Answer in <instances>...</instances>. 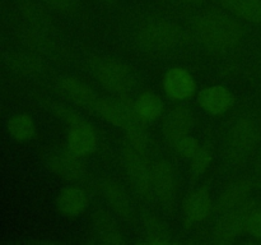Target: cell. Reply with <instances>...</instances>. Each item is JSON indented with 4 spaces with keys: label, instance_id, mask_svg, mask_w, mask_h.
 <instances>
[{
    "label": "cell",
    "instance_id": "obj_1",
    "mask_svg": "<svg viewBox=\"0 0 261 245\" xmlns=\"http://www.w3.org/2000/svg\"><path fill=\"white\" fill-rule=\"evenodd\" d=\"M199 40L212 51H227L241 41L244 30L239 20L227 13L206 12L195 19Z\"/></svg>",
    "mask_w": 261,
    "mask_h": 245
},
{
    "label": "cell",
    "instance_id": "obj_2",
    "mask_svg": "<svg viewBox=\"0 0 261 245\" xmlns=\"http://www.w3.org/2000/svg\"><path fill=\"white\" fill-rule=\"evenodd\" d=\"M181 28L167 19H149L143 23L137 33L138 41L149 51H166L181 41Z\"/></svg>",
    "mask_w": 261,
    "mask_h": 245
},
{
    "label": "cell",
    "instance_id": "obj_3",
    "mask_svg": "<svg viewBox=\"0 0 261 245\" xmlns=\"http://www.w3.org/2000/svg\"><path fill=\"white\" fill-rule=\"evenodd\" d=\"M91 66L97 81L114 94L126 96L134 88V76L125 64L112 59H96Z\"/></svg>",
    "mask_w": 261,
    "mask_h": 245
},
{
    "label": "cell",
    "instance_id": "obj_4",
    "mask_svg": "<svg viewBox=\"0 0 261 245\" xmlns=\"http://www.w3.org/2000/svg\"><path fill=\"white\" fill-rule=\"evenodd\" d=\"M124 162L129 180L137 193L144 198L153 195L152 165L148 162L145 153L127 144L124 150Z\"/></svg>",
    "mask_w": 261,
    "mask_h": 245
},
{
    "label": "cell",
    "instance_id": "obj_5",
    "mask_svg": "<svg viewBox=\"0 0 261 245\" xmlns=\"http://www.w3.org/2000/svg\"><path fill=\"white\" fill-rule=\"evenodd\" d=\"M254 206V202L247 201L241 206L222 213V217L217 222L213 234H212L213 242L229 244V242L234 241L237 237L241 236L242 232L246 231L247 216Z\"/></svg>",
    "mask_w": 261,
    "mask_h": 245
},
{
    "label": "cell",
    "instance_id": "obj_6",
    "mask_svg": "<svg viewBox=\"0 0 261 245\" xmlns=\"http://www.w3.org/2000/svg\"><path fill=\"white\" fill-rule=\"evenodd\" d=\"M260 127L251 117L236 120L227 134L229 152L236 157H242L251 152L260 142Z\"/></svg>",
    "mask_w": 261,
    "mask_h": 245
},
{
    "label": "cell",
    "instance_id": "obj_7",
    "mask_svg": "<svg viewBox=\"0 0 261 245\" xmlns=\"http://www.w3.org/2000/svg\"><path fill=\"white\" fill-rule=\"evenodd\" d=\"M178 189L177 174L168 161L158 160L152 163V190L163 203H171Z\"/></svg>",
    "mask_w": 261,
    "mask_h": 245
},
{
    "label": "cell",
    "instance_id": "obj_8",
    "mask_svg": "<svg viewBox=\"0 0 261 245\" xmlns=\"http://www.w3.org/2000/svg\"><path fill=\"white\" fill-rule=\"evenodd\" d=\"M97 145H98V137L96 130L86 120L81 117L69 125L68 150L70 152L83 157L93 153L97 150Z\"/></svg>",
    "mask_w": 261,
    "mask_h": 245
},
{
    "label": "cell",
    "instance_id": "obj_9",
    "mask_svg": "<svg viewBox=\"0 0 261 245\" xmlns=\"http://www.w3.org/2000/svg\"><path fill=\"white\" fill-rule=\"evenodd\" d=\"M163 89L170 99L188 100L196 91L195 79L186 69L172 68L163 77Z\"/></svg>",
    "mask_w": 261,
    "mask_h": 245
},
{
    "label": "cell",
    "instance_id": "obj_10",
    "mask_svg": "<svg viewBox=\"0 0 261 245\" xmlns=\"http://www.w3.org/2000/svg\"><path fill=\"white\" fill-rule=\"evenodd\" d=\"M194 124V117L188 107H173L166 116L163 122V133L165 137L173 145L190 133Z\"/></svg>",
    "mask_w": 261,
    "mask_h": 245
},
{
    "label": "cell",
    "instance_id": "obj_11",
    "mask_svg": "<svg viewBox=\"0 0 261 245\" xmlns=\"http://www.w3.org/2000/svg\"><path fill=\"white\" fill-rule=\"evenodd\" d=\"M252 191V183L247 178L239 179L224 188L216 204V211L224 213L249 201Z\"/></svg>",
    "mask_w": 261,
    "mask_h": 245
},
{
    "label": "cell",
    "instance_id": "obj_12",
    "mask_svg": "<svg viewBox=\"0 0 261 245\" xmlns=\"http://www.w3.org/2000/svg\"><path fill=\"white\" fill-rule=\"evenodd\" d=\"M48 166L55 173V175L69 181L79 180L86 173V166L82 161L81 156L66 151V152L56 153L48 160Z\"/></svg>",
    "mask_w": 261,
    "mask_h": 245
},
{
    "label": "cell",
    "instance_id": "obj_13",
    "mask_svg": "<svg viewBox=\"0 0 261 245\" xmlns=\"http://www.w3.org/2000/svg\"><path fill=\"white\" fill-rule=\"evenodd\" d=\"M59 87L69 100L86 107V109L93 110V111L98 104L99 99H101V96H98L91 87H88L74 77L63 78L59 82Z\"/></svg>",
    "mask_w": 261,
    "mask_h": 245
},
{
    "label": "cell",
    "instance_id": "obj_14",
    "mask_svg": "<svg viewBox=\"0 0 261 245\" xmlns=\"http://www.w3.org/2000/svg\"><path fill=\"white\" fill-rule=\"evenodd\" d=\"M213 211V201L205 189H196L184 203V216L189 224L205 221Z\"/></svg>",
    "mask_w": 261,
    "mask_h": 245
},
{
    "label": "cell",
    "instance_id": "obj_15",
    "mask_svg": "<svg viewBox=\"0 0 261 245\" xmlns=\"http://www.w3.org/2000/svg\"><path fill=\"white\" fill-rule=\"evenodd\" d=\"M199 104L211 115H222L233 105V96L223 86L206 87L199 93Z\"/></svg>",
    "mask_w": 261,
    "mask_h": 245
},
{
    "label": "cell",
    "instance_id": "obj_16",
    "mask_svg": "<svg viewBox=\"0 0 261 245\" xmlns=\"http://www.w3.org/2000/svg\"><path fill=\"white\" fill-rule=\"evenodd\" d=\"M101 193L115 213L125 219L133 217L134 211H133L132 199L122 186L111 180L103 181L101 185Z\"/></svg>",
    "mask_w": 261,
    "mask_h": 245
},
{
    "label": "cell",
    "instance_id": "obj_17",
    "mask_svg": "<svg viewBox=\"0 0 261 245\" xmlns=\"http://www.w3.org/2000/svg\"><path fill=\"white\" fill-rule=\"evenodd\" d=\"M56 206L59 211L65 216L76 217L84 213L88 207V197L83 189L68 186L59 193Z\"/></svg>",
    "mask_w": 261,
    "mask_h": 245
},
{
    "label": "cell",
    "instance_id": "obj_18",
    "mask_svg": "<svg viewBox=\"0 0 261 245\" xmlns=\"http://www.w3.org/2000/svg\"><path fill=\"white\" fill-rule=\"evenodd\" d=\"M92 231L96 239L103 244H121L124 242L121 230L115 219L106 212H97L92 219Z\"/></svg>",
    "mask_w": 261,
    "mask_h": 245
},
{
    "label": "cell",
    "instance_id": "obj_19",
    "mask_svg": "<svg viewBox=\"0 0 261 245\" xmlns=\"http://www.w3.org/2000/svg\"><path fill=\"white\" fill-rule=\"evenodd\" d=\"M233 15L261 24V0H214Z\"/></svg>",
    "mask_w": 261,
    "mask_h": 245
},
{
    "label": "cell",
    "instance_id": "obj_20",
    "mask_svg": "<svg viewBox=\"0 0 261 245\" xmlns=\"http://www.w3.org/2000/svg\"><path fill=\"white\" fill-rule=\"evenodd\" d=\"M134 107L138 115L145 121L158 119L163 112V102L155 93L145 91L140 93L134 101Z\"/></svg>",
    "mask_w": 261,
    "mask_h": 245
},
{
    "label": "cell",
    "instance_id": "obj_21",
    "mask_svg": "<svg viewBox=\"0 0 261 245\" xmlns=\"http://www.w3.org/2000/svg\"><path fill=\"white\" fill-rule=\"evenodd\" d=\"M8 132L9 135L17 142H28L36 133V125L32 117L28 114L20 112L15 114L8 120Z\"/></svg>",
    "mask_w": 261,
    "mask_h": 245
},
{
    "label": "cell",
    "instance_id": "obj_22",
    "mask_svg": "<svg viewBox=\"0 0 261 245\" xmlns=\"http://www.w3.org/2000/svg\"><path fill=\"white\" fill-rule=\"evenodd\" d=\"M145 242L165 245L173 242L167 227L157 218H150L145 222Z\"/></svg>",
    "mask_w": 261,
    "mask_h": 245
},
{
    "label": "cell",
    "instance_id": "obj_23",
    "mask_svg": "<svg viewBox=\"0 0 261 245\" xmlns=\"http://www.w3.org/2000/svg\"><path fill=\"white\" fill-rule=\"evenodd\" d=\"M191 160V170L196 174V175H201L206 171L212 162V152L209 148L200 147L198 152L194 155Z\"/></svg>",
    "mask_w": 261,
    "mask_h": 245
},
{
    "label": "cell",
    "instance_id": "obj_24",
    "mask_svg": "<svg viewBox=\"0 0 261 245\" xmlns=\"http://www.w3.org/2000/svg\"><path fill=\"white\" fill-rule=\"evenodd\" d=\"M175 147L181 156H184V157L186 158H191L194 157V155H195L196 152H198L199 148H200V144H199L196 138L188 134L184 138H181V139L176 143Z\"/></svg>",
    "mask_w": 261,
    "mask_h": 245
},
{
    "label": "cell",
    "instance_id": "obj_25",
    "mask_svg": "<svg viewBox=\"0 0 261 245\" xmlns=\"http://www.w3.org/2000/svg\"><path fill=\"white\" fill-rule=\"evenodd\" d=\"M246 231L254 237L261 239V207L255 204L247 216Z\"/></svg>",
    "mask_w": 261,
    "mask_h": 245
},
{
    "label": "cell",
    "instance_id": "obj_26",
    "mask_svg": "<svg viewBox=\"0 0 261 245\" xmlns=\"http://www.w3.org/2000/svg\"><path fill=\"white\" fill-rule=\"evenodd\" d=\"M54 112H55V115H58L59 117L65 120L69 125L73 124L74 121L81 119V116H78L73 110L68 109L66 106H63V105H59V104H55V106H54Z\"/></svg>",
    "mask_w": 261,
    "mask_h": 245
},
{
    "label": "cell",
    "instance_id": "obj_27",
    "mask_svg": "<svg viewBox=\"0 0 261 245\" xmlns=\"http://www.w3.org/2000/svg\"><path fill=\"white\" fill-rule=\"evenodd\" d=\"M48 5L63 13H71L76 9V0H45Z\"/></svg>",
    "mask_w": 261,
    "mask_h": 245
},
{
    "label": "cell",
    "instance_id": "obj_28",
    "mask_svg": "<svg viewBox=\"0 0 261 245\" xmlns=\"http://www.w3.org/2000/svg\"><path fill=\"white\" fill-rule=\"evenodd\" d=\"M163 2L167 3H184V4H188V3H195L198 0H163Z\"/></svg>",
    "mask_w": 261,
    "mask_h": 245
},
{
    "label": "cell",
    "instance_id": "obj_29",
    "mask_svg": "<svg viewBox=\"0 0 261 245\" xmlns=\"http://www.w3.org/2000/svg\"><path fill=\"white\" fill-rule=\"evenodd\" d=\"M102 3H107V4H114L115 2H116V0H101Z\"/></svg>",
    "mask_w": 261,
    "mask_h": 245
}]
</instances>
